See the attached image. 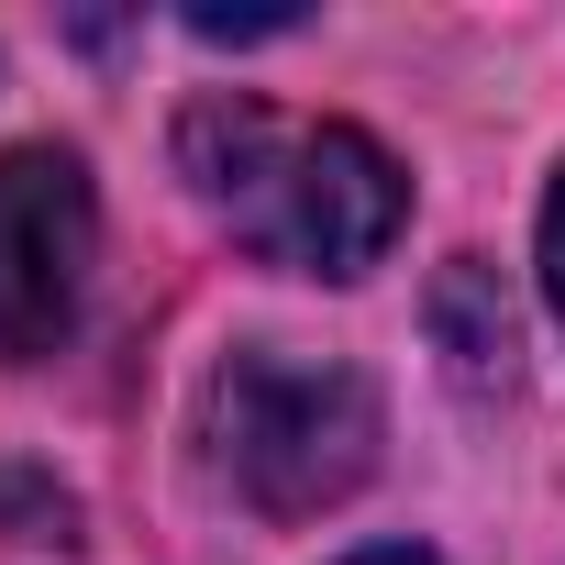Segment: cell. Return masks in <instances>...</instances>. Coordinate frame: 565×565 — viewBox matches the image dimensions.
Masks as SVG:
<instances>
[{
  "label": "cell",
  "instance_id": "cell-1",
  "mask_svg": "<svg viewBox=\"0 0 565 565\" xmlns=\"http://www.w3.org/2000/svg\"><path fill=\"white\" fill-rule=\"evenodd\" d=\"M178 167L244 255L300 266V277H366L411 222V178L377 134L277 111L244 89H211L178 111Z\"/></svg>",
  "mask_w": 565,
  "mask_h": 565
},
{
  "label": "cell",
  "instance_id": "cell-2",
  "mask_svg": "<svg viewBox=\"0 0 565 565\" xmlns=\"http://www.w3.org/2000/svg\"><path fill=\"white\" fill-rule=\"evenodd\" d=\"M200 444H211V466L233 477L244 510L311 521V510H333V499H355L377 477V388L344 355L244 344V355L211 366Z\"/></svg>",
  "mask_w": 565,
  "mask_h": 565
},
{
  "label": "cell",
  "instance_id": "cell-3",
  "mask_svg": "<svg viewBox=\"0 0 565 565\" xmlns=\"http://www.w3.org/2000/svg\"><path fill=\"white\" fill-rule=\"evenodd\" d=\"M100 255V200L67 145H12L0 156V366H45L78 333Z\"/></svg>",
  "mask_w": 565,
  "mask_h": 565
},
{
  "label": "cell",
  "instance_id": "cell-4",
  "mask_svg": "<svg viewBox=\"0 0 565 565\" xmlns=\"http://www.w3.org/2000/svg\"><path fill=\"white\" fill-rule=\"evenodd\" d=\"M433 333H444V355H455V377L466 388H488V377H510V300H499V277L466 255V266H444V289H433Z\"/></svg>",
  "mask_w": 565,
  "mask_h": 565
},
{
  "label": "cell",
  "instance_id": "cell-5",
  "mask_svg": "<svg viewBox=\"0 0 565 565\" xmlns=\"http://www.w3.org/2000/svg\"><path fill=\"white\" fill-rule=\"evenodd\" d=\"M543 289L565 311V167H554V200H543Z\"/></svg>",
  "mask_w": 565,
  "mask_h": 565
},
{
  "label": "cell",
  "instance_id": "cell-6",
  "mask_svg": "<svg viewBox=\"0 0 565 565\" xmlns=\"http://www.w3.org/2000/svg\"><path fill=\"white\" fill-rule=\"evenodd\" d=\"M344 565H433L422 543H377V554H344Z\"/></svg>",
  "mask_w": 565,
  "mask_h": 565
}]
</instances>
